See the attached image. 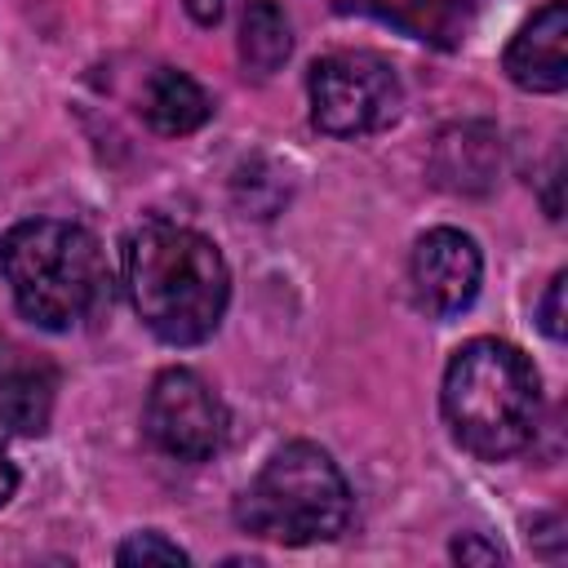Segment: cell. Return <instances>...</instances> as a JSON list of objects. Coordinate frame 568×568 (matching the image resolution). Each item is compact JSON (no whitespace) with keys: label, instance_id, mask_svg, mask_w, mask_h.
<instances>
[{"label":"cell","instance_id":"obj_1","mask_svg":"<svg viewBox=\"0 0 568 568\" xmlns=\"http://www.w3.org/2000/svg\"><path fill=\"white\" fill-rule=\"evenodd\" d=\"M124 293L160 342L195 346L226 315L231 271L209 235L155 217L124 240Z\"/></svg>","mask_w":568,"mask_h":568},{"label":"cell","instance_id":"obj_2","mask_svg":"<svg viewBox=\"0 0 568 568\" xmlns=\"http://www.w3.org/2000/svg\"><path fill=\"white\" fill-rule=\"evenodd\" d=\"M439 408L466 453L501 462L524 453L541 426V377L519 346L475 337L448 359Z\"/></svg>","mask_w":568,"mask_h":568},{"label":"cell","instance_id":"obj_3","mask_svg":"<svg viewBox=\"0 0 568 568\" xmlns=\"http://www.w3.org/2000/svg\"><path fill=\"white\" fill-rule=\"evenodd\" d=\"M0 275L18 311L49 333H67L111 302V266L93 231L75 222H18L0 235Z\"/></svg>","mask_w":568,"mask_h":568},{"label":"cell","instance_id":"obj_4","mask_svg":"<svg viewBox=\"0 0 568 568\" xmlns=\"http://www.w3.org/2000/svg\"><path fill=\"white\" fill-rule=\"evenodd\" d=\"M235 524L280 546L333 541L351 524L346 475L320 444L293 439L275 448L253 484L235 497Z\"/></svg>","mask_w":568,"mask_h":568},{"label":"cell","instance_id":"obj_5","mask_svg":"<svg viewBox=\"0 0 568 568\" xmlns=\"http://www.w3.org/2000/svg\"><path fill=\"white\" fill-rule=\"evenodd\" d=\"M306 93H311V124L328 138L377 133L404 106L395 67L368 49H342L320 58L306 75Z\"/></svg>","mask_w":568,"mask_h":568},{"label":"cell","instance_id":"obj_6","mask_svg":"<svg viewBox=\"0 0 568 568\" xmlns=\"http://www.w3.org/2000/svg\"><path fill=\"white\" fill-rule=\"evenodd\" d=\"M231 430L226 404L217 399V390L191 373V368H164L151 382L146 395V435L160 453L178 457V462H209L213 453H222Z\"/></svg>","mask_w":568,"mask_h":568},{"label":"cell","instance_id":"obj_7","mask_svg":"<svg viewBox=\"0 0 568 568\" xmlns=\"http://www.w3.org/2000/svg\"><path fill=\"white\" fill-rule=\"evenodd\" d=\"M413 297L426 315H457L475 302L479 280H484V257L479 244L457 231V226H435L413 244Z\"/></svg>","mask_w":568,"mask_h":568},{"label":"cell","instance_id":"obj_8","mask_svg":"<svg viewBox=\"0 0 568 568\" xmlns=\"http://www.w3.org/2000/svg\"><path fill=\"white\" fill-rule=\"evenodd\" d=\"M506 75L528 93H559L568 84V4L546 0L506 44Z\"/></svg>","mask_w":568,"mask_h":568},{"label":"cell","instance_id":"obj_9","mask_svg":"<svg viewBox=\"0 0 568 568\" xmlns=\"http://www.w3.org/2000/svg\"><path fill=\"white\" fill-rule=\"evenodd\" d=\"M58 368L40 351L0 337V426L13 435H44L53 417Z\"/></svg>","mask_w":568,"mask_h":568},{"label":"cell","instance_id":"obj_10","mask_svg":"<svg viewBox=\"0 0 568 568\" xmlns=\"http://www.w3.org/2000/svg\"><path fill=\"white\" fill-rule=\"evenodd\" d=\"M497 164H501V138L493 124H475V120L444 129L435 142V155H430L435 182L444 191H462V195L488 191L497 178Z\"/></svg>","mask_w":568,"mask_h":568},{"label":"cell","instance_id":"obj_11","mask_svg":"<svg viewBox=\"0 0 568 568\" xmlns=\"http://www.w3.org/2000/svg\"><path fill=\"white\" fill-rule=\"evenodd\" d=\"M142 115L155 133L164 138H182V133H195L209 115H213V102L209 93L186 75V71H173V67H160L146 84V98H142Z\"/></svg>","mask_w":568,"mask_h":568},{"label":"cell","instance_id":"obj_12","mask_svg":"<svg viewBox=\"0 0 568 568\" xmlns=\"http://www.w3.org/2000/svg\"><path fill=\"white\" fill-rule=\"evenodd\" d=\"M293 53V27L275 0H253L240 22V58L253 75H275Z\"/></svg>","mask_w":568,"mask_h":568},{"label":"cell","instance_id":"obj_13","mask_svg":"<svg viewBox=\"0 0 568 568\" xmlns=\"http://www.w3.org/2000/svg\"><path fill=\"white\" fill-rule=\"evenodd\" d=\"M475 9L479 0H404L399 9H386V18L435 49H457L475 27Z\"/></svg>","mask_w":568,"mask_h":568},{"label":"cell","instance_id":"obj_14","mask_svg":"<svg viewBox=\"0 0 568 568\" xmlns=\"http://www.w3.org/2000/svg\"><path fill=\"white\" fill-rule=\"evenodd\" d=\"M115 564L120 568H146V564H191L186 559V550L178 546V541H169L164 532H133L129 541H120V550H115Z\"/></svg>","mask_w":568,"mask_h":568},{"label":"cell","instance_id":"obj_15","mask_svg":"<svg viewBox=\"0 0 568 568\" xmlns=\"http://www.w3.org/2000/svg\"><path fill=\"white\" fill-rule=\"evenodd\" d=\"M564 288H568V275H564V271H555L550 288H546V297H541V311H537L541 333H546L550 342H564Z\"/></svg>","mask_w":568,"mask_h":568},{"label":"cell","instance_id":"obj_16","mask_svg":"<svg viewBox=\"0 0 568 568\" xmlns=\"http://www.w3.org/2000/svg\"><path fill=\"white\" fill-rule=\"evenodd\" d=\"M453 559L457 564H501L506 555H501V546L497 541H484L479 532H462V537H453Z\"/></svg>","mask_w":568,"mask_h":568},{"label":"cell","instance_id":"obj_17","mask_svg":"<svg viewBox=\"0 0 568 568\" xmlns=\"http://www.w3.org/2000/svg\"><path fill=\"white\" fill-rule=\"evenodd\" d=\"M18 488V466L9 462V444H4V426H0V506L13 497Z\"/></svg>","mask_w":568,"mask_h":568},{"label":"cell","instance_id":"obj_18","mask_svg":"<svg viewBox=\"0 0 568 568\" xmlns=\"http://www.w3.org/2000/svg\"><path fill=\"white\" fill-rule=\"evenodd\" d=\"M186 13L200 22V27H213L222 18V0H186Z\"/></svg>","mask_w":568,"mask_h":568}]
</instances>
